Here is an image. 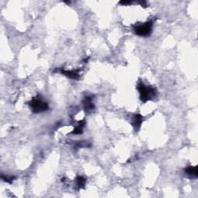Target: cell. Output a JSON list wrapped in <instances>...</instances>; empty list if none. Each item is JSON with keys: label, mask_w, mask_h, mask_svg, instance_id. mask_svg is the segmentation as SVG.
I'll list each match as a JSON object with an SVG mask.
<instances>
[{"label": "cell", "mask_w": 198, "mask_h": 198, "mask_svg": "<svg viewBox=\"0 0 198 198\" xmlns=\"http://www.w3.org/2000/svg\"><path fill=\"white\" fill-rule=\"evenodd\" d=\"M142 122V117L139 115H134V118H133L132 124L133 125L135 126V128L138 129L141 126V124Z\"/></svg>", "instance_id": "4"}, {"label": "cell", "mask_w": 198, "mask_h": 198, "mask_svg": "<svg viewBox=\"0 0 198 198\" xmlns=\"http://www.w3.org/2000/svg\"><path fill=\"white\" fill-rule=\"evenodd\" d=\"M152 28H153V23L151 22H147L144 24L139 25L135 27V32L139 36H146L151 33Z\"/></svg>", "instance_id": "3"}, {"label": "cell", "mask_w": 198, "mask_h": 198, "mask_svg": "<svg viewBox=\"0 0 198 198\" xmlns=\"http://www.w3.org/2000/svg\"><path fill=\"white\" fill-rule=\"evenodd\" d=\"M84 107L87 111H92L94 108V105L91 103V99L90 98H86L84 100Z\"/></svg>", "instance_id": "7"}, {"label": "cell", "mask_w": 198, "mask_h": 198, "mask_svg": "<svg viewBox=\"0 0 198 198\" xmlns=\"http://www.w3.org/2000/svg\"><path fill=\"white\" fill-rule=\"evenodd\" d=\"M61 73H63V74H65L66 76L69 77L72 79L78 78V74L74 70H61Z\"/></svg>", "instance_id": "6"}, {"label": "cell", "mask_w": 198, "mask_h": 198, "mask_svg": "<svg viewBox=\"0 0 198 198\" xmlns=\"http://www.w3.org/2000/svg\"><path fill=\"white\" fill-rule=\"evenodd\" d=\"M85 182H86L85 179L84 177H82V176H77V184L78 187H84V184H85Z\"/></svg>", "instance_id": "8"}, {"label": "cell", "mask_w": 198, "mask_h": 198, "mask_svg": "<svg viewBox=\"0 0 198 198\" xmlns=\"http://www.w3.org/2000/svg\"><path fill=\"white\" fill-rule=\"evenodd\" d=\"M30 108H32L33 112L35 113H39L44 112L48 108L47 104L46 103L45 101H43L41 99H39L38 98H34L33 101L29 104Z\"/></svg>", "instance_id": "2"}, {"label": "cell", "mask_w": 198, "mask_h": 198, "mask_svg": "<svg viewBox=\"0 0 198 198\" xmlns=\"http://www.w3.org/2000/svg\"><path fill=\"white\" fill-rule=\"evenodd\" d=\"M139 91L140 94V98L142 101H146L151 98L155 95V91L154 88L150 87H146L144 84H139Z\"/></svg>", "instance_id": "1"}, {"label": "cell", "mask_w": 198, "mask_h": 198, "mask_svg": "<svg viewBox=\"0 0 198 198\" xmlns=\"http://www.w3.org/2000/svg\"><path fill=\"white\" fill-rule=\"evenodd\" d=\"M185 172L187 173V175L191 176L197 177V167H189L185 169Z\"/></svg>", "instance_id": "5"}]
</instances>
